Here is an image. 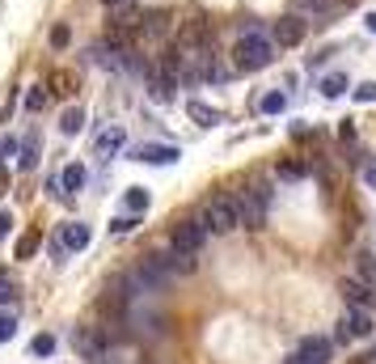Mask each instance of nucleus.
<instances>
[{"instance_id": "nucleus-5", "label": "nucleus", "mask_w": 376, "mask_h": 364, "mask_svg": "<svg viewBox=\"0 0 376 364\" xmlns=\"http://www.w3.org/2000/svg\"><path fill=\"white\" fill-rule=\"evenodd\" d=\"M152 263L161 267V276H165V280H170V276H190V271L199 267V263H195V254H186V250H174V246H170L165 254H152Z\"/></svg>"}, {"instance_id": "nucleus-34", "label": "nucleus", "mask_w": 376, "mask_h": 364, "mask_svg": "<svg viewBox=\"0 0 376 364\" xmlns=\"http://www.w3.org/2000/svg\"><path fill=\"white\" fill-rule=\"evenodd\" d=\"M363 22H368V30H372V34H376V13H368V17H363Z\"/></svg>"}, {"instance_id": "nucleus-6", "label": "nucleus", "mask_w": 376, "mask_h": 364, "mask_svg": "<svg viewBox=\"0 0 376 364\" xmlns=\"http://www.w3.org/2000/svg\"><path fill=\"white\" fill-rule=\"evenodd\" d=\"M372 335V314H368V309H347V314H343V326H338V339L343 343H351V339H368Z\"/></svg>"}, {"instance_id": "nucleus-7", "label": "nucleus", "mask_w": 376, "mask_h": 364, "mask_svg": "<svg viewBox=\"0 0 376 364\" xmlns=\"http://www.w3.org/2000/svg\"><path fill=\"white\" fill-rule=\"evenodd\" d=\"M288 364H330V339H321V335L304 339V343L292 351V360H288Z\"/></svg>"}, {"instance_id": "nucleus-30", "label": "nucleus", "mask_w": 376, "mask_h": 364, "mask_svg": "<svg viewBox=\"0 0 376 364\" xmlns=\"http://www.w3.org/2000/svg\"><path fill=\"white\" fill-rule=\"evenodd\" d=\"M334 0H304V9H313V13H321V9H330Z\"/></svg>"}, {"instance_id": "nucleus-14", "label": "nucleus", "mask_w": 376, "mask_h": 364, "mask_svg": "<svg viewBox=\"0 0 376 364\" xmlns=\"http://www.w3.org/2000/svg\"><path fill=\"white\" fill-rule=\"evenodd\" d=\"M186 115H190L199 127H216V123H220V111H211L207 102H186Z\"/></svg>"}, {"instance_id": "nucleus-19", "label": "nucleus", "mask_w": 376, "mask_h": 364, "mask_svg": "<svg viewBox=\"0 0 376 364\" xmlns=\"http://www.w3.org/2000/svg\"><path fill=\"white\" fill-rule=\"evenodd\" d=\"M38 166V136L30 132L26 144H22V157H17V170H34Z\"/></svg>"}, {"instance_id": "nucleus-20", "label": "nucleus", "mask_w": 376, "mask_h": 364, "mask_svg": "<svg viewBox=\"0 0 376 364\" xmlns=\"http://www.w3.org/2000/svg\"><path fill=\"white\" fill-rule=\"evenodd\" d=\"M38 246H42V233H22L17 237V258H34Z\"/></svg>"}, {"instance_id": "nucleus-35", "label": "nucleus", "mask_w": 376, "mask_h": 364, "mask_svg": "<svg viewBox=\"0 0 376 364\" xmlns=\"http://www.w3.org/2000/svg\"><path fill=\"white\" fill-rule=\"evenodd\" d=\"M363 267H368V271H372V276H376V263H363Z\"/></svg>"}, {"instance_id": "nucleus-18", "label": "nucleus", "mask_w": 376, "mask_h": 364, "mask_svg": "<svg viewBox=\"0 0 376 364\" xmlns=\"http://www.w3.org/2000/svg\"><path fill=\"white\" fill-rule=\"evenodd\" d=\"M81 127H85V111H81V106H68V111L60 115V132H64V136H76Z\"/></svg>"}, {"instance_id": "nucleus-10", "label": "nucleus", "mask_w": 376, "mask_h": 364, "mask_svg": "<svg viewBox=\"0 0 376 364\" xmlns=\"http://www.w3.org/2000/svg\"><path fill=\"white\" fill-rule=\"evenodd\" d=\"M343 296H347V305H355V309H372V305H376V288L363 284V280H343Z\"/></svg>"}, {"instance_id": "nucleus-21", "label": "nucleus", "mask_w": 376, "mask_h": 364, "mask_svg": "<svg viewBox=\"0 0 376 364\" xmlns=\"http://www.w3.org/2000/svg\"><path fill=\"white\" fill-rule=\"evenodd\" d=\"M127 207H131V212H144V207H148V191L144 187H131L127 191Z\"/></svg>"}, {"instance_id": "nucleus-4", "label": "nucleus", "mask_w": 376, "mask_h": 364, "mask_svg": "<svg viewBox=\"0 0 376 364\" xmlns=\"http://www.w3.org/2000/svg\"><path fill=\"white\" fill-rule=\"evenodd\" d=\"M203 242H207L203 221H178V225H174V233H170V246H174V250H186V254H199V250H203Z\"/></svg>"}, {"instance_id": "nucleus-1", "label": "nucleus", "mask_w": 376, "mask_h": 364, "mask_svg": "<svg viewBox=\"0 0 376 364\" xmlns=\"http://www.w3.org/2000/svg\"><path fill=\"white\" fill-rule=\"evenodd\" d=\"M233 56H237V68H241V72H258V68H266V64H271V56H275V42L250 30V34H241V42H237V51H233Z\"/></svg>"}, {"instance_id": "nucleus-17", "label": "nucleus", "mask_w": 376, "mask_h": 364, "mask_svg": "<svg viewBox=\"0 0 376 364\" xmlns=\"http://www.w3.org/2000/svg\"><path fill=\"white\" fill-rule=\"evenodd\" d=\"M347 89H351L347 72H330V77H321V93H326V97H343Z\"/></svg>"}, {"instance_id": "nucleus-9", "label": "nucleus", "mask_w": 376, "mask_h": 364, "mask_svg": "<svg viewBox=\"0 0 376 364\" xmlns=\"http://www.w3.org/2000/svg\"><path fill=\"white\" fill-rule=\"evenodd\" d=\"M72 347H76L85 360H93V356L106 351V335H101L97 326H76V331H72Z\"/></svg>"}, {"instance_id": "nucleus-26", "label": "nucleus", "mask_w": 376, "mask_h": 364, "mask_svg": "<svg viewBox=\"0 0 376 364\" xmlns=\"http://www.w3.org/2000/svg\"><path fill=\"white\" fill-rule=\"evenodd\" d=\"M351 93H355V102H376V81H363V85H355Z\"/></svg>"}, {"instance_id": "nucleus-25", "label": "nucleus", "mask_w": 376, "mask_h": 364, "mask_svg": "<svg viewBox=\"0 0 376 364\" xmlns=\"http://www.w3.org/2000/svg\"><path fill=\"white\" fill-rule=\"evenodd\" d=\"M72 42V30L68 26H56V30H51V47H56V51H64Z\"/></svg>"}, {"instance_id": "nucleus-27", "label": "nucleus", "mask_w": 376, "mask_h": 364, "mask_svg": "<svg viewBox=\"0 0 376 364\" xmlns=\"http://www.w3.org/2000/svg\"><path fill=\"white\" fill-rule=\"evenodd\" d=\"M13 296H17V292H13V280L0 271V301H13Z\"/></svg>"}, {"instance_id": "nucleus-28", "label": "nucleus", "mask_w": 376, "mask_h": 364, "mask_svg": "<svg viewBox=\"0 0 376 364\" xmlns=\"http://www.w3.org/2000/svg\"><path fill=\"white\" fill-rule=\"evenodd\" d=\"M0 152H5V161L17 157V140H13V136H9V140H0Z\"/></svg>"}, {"instance_id": "nucleus-31", "label": "nucleus", "mask_w": 376, "mask_h": 364, "mask_svg": "<svg viewBox=\"0 0 376 364\" xmlns=\"http://www.w3.org/2000/svg\"><path fill=\"white\" fill-rule=\"evenodd\" d=\"M279 174H284V178H300V174H304V170H300V166H296V161H288V166H284V170H279Z\"/></svg>"}, {"instance_id": "nucleus-2", "label": "nucleus", "mask_w": 376, "mask_h": 364, "mask_svg": "<svg viewBox=\"0 0 376 364\" xmlns=\"http://www.w3.org/2000/svg\"><path fill=\"white\" fill-rule=\"evenodd\" d=\"M266 207H271V187H266V182L250 187V191L237 199V225L262 229V225H266Z\"/></svg>"}, {"instance_id": "nucleus-22", "label": "nucleus", "mask_w": 376, "mask_h": 364, "mask_svg": "<svg viewBox=\"0 0 376 364\" xmlns=\"http://www.w3.org/2000/svg\"><path fill=\"white\" fill-rule=\"evenodd\" d=\"M42 106H47V89L38 85V89H30V93H26V111L34 115V111H42Z\"/></svg>"}, {"instance_id": "nucleus-16", "label": "nucleus", "mask_w": 376, "mask_h": 364, "mask_svg": "<svg viewBox=\"0 0 376 364\" xmlns=\"http://www.w3.org/2000/svg\"><path fill=\"white\" fill-rule=\"evenodd\" d=\"M258 111H262V115H284V111H288V93H279V89H271V93H262V102H258Z\"/></svg>"}, {"instance_id": "nucleus-36", "label": "nucleus", "mask_w": 376, "mask_h": 364, "mask_svg": "<svg viewBox=\"0 0 376 364\" xmlns=\"http://www.w3.org/2000/svg\"><path fill=\"white\" fill-rule=\"evenodd\" d=\"M372 360H376V356H363V360H359V364H372Z\"/></svg>"}, {"instance_id": "nucleus-29", "label": "nucleus", "mask_w": 376, "mask_h": 364, "mask_svg": "<svg viewBox=\"0 0 376 364\" xmlns=\"http://www.w3.org/2000/svg\"><path fill=\"white\" fill-rule=\"evenodd\" d=\"M131 225H136V221H131V216H119V221H111V233H127V229H131Z\"/></svg>"}, {"instance_id": "nucleus-15", "label": "nucleus", "mask_w": 376, "mask_h": 364, "mask_svg": "<svg viewBox=\"0 0 376 364\" xmlns=\"http://www.w3.org/2000/svg\"><path fill=\"white\" fill-rule=\"evenodd\" d=\"M123 144H127V132H123L119 123H115V127H106V132L97 136V152H119Z\"/></svg>"}, {"instance_id": "nucleus-33", "label": "nucleus", "mask_w": 376, "mask_h": 364, "mask_svg": "<svg viewBox=\"0 0 376 364\" xmlns=\"http://www.w3.org/2000/svg\"><path fill=\"white\" fill-rule=\"evenodd\" d=\"M363 182H368V187H376V166H368V170H363Z\"/></svg>"}, {"instance_id": "nucleus-32", "label": "nucleus", "mask_w": 376, "mask_h": 364, "mask_svg": "<svg viewBox=\"0 0 376 364\" xmlns=\"http://www.w3.org/2000/svg\"><path fill=\"white\" fill-rule=\"evenodd\" d=\"M9 229H13V216H9V212H0V237H5Z\"/></svg>"}, {"instance_id": "nucleus-13", "label": "nucleus", "mask_w": 376, "mask_h": 364, "mask_svg": "<svg viewBox=\"0 0 376 364\" xmlns=\"http://www.w3.org/2000/svg\"><path fill=\"white\" fill-rule=\"evenodd\" d=\"M60 242H64V250H85L89 246V225H64V233H60Z\"/></svg>"}, {"instance_id": "nucleus-3", "label": "nucleus", "mask_w": 376, "mask_h": 364, "mask_svg": "<svg viewBox=\"0 0 376 364\" xmlns=\"http://www.w3.org/2000/svg\"><path fill=\"white\" fill-rule=\"evenodd\" d=\"M199 221H203L207 233H233V229H237V203L224 199V195H216V199H207V207H203Z\"/></svg>"}, {"instance_id": "nucleus-24", "label": "nucleus", "mask_w": 376, "mask_h": 364, "mask_svg": "<svg viewBox=\"0 0 376 364\" xmlns=\"http://www.w3.org/2000/svg\"><path fill=\"white\" fill-rule=\"evenodd\" d=\"M17 335V318L13 314H0V343H9Z\"/></svg>"}, {"instance_id": "nucleus-12", "label": "nucleus", "mask_w": 376, "mask_h": 364, "mask_svg": "<svg viewBox=\"0 0 376 364\" xmlns=\"http://www.w3.org/2000/svg\"><path fill=\"white\" fill-rule=\"evenodd\" d=\"M85 178H89V174H85V166H76V161H72V166H64V174H60L56 182H60V191H64V199H68V195H76V191L85 187Z\"/></svg>"}, {"instance_id": "nucleus-23", "label": "nucleus", "mask_w": 376, "mask_h": 364, "mask_svg": "<svg viewBox=\"0 0 376 364\" xmlns=\"http://www.w3.org/2000/svg\"><path fill=\"white\" fill-rule=\"evenodd\" d=\"M30 351H34V356H51V351H56V335H38V339L30 343Z\"/></svg>"}, {"instance_id": "nucleus-37", "label": "nucleus", "mask_w": 376, "mask_h": 364, "mask_svg": "<svg viewBox=\"0 0 376 364\" xmlns=\"http://www.w3.org/2000/svg\"><path fill=\"white\" fill-rule=\"evenodd\" d=\"M106 5H119V0H106Z\"/></svg>"}, {"instance_id": "nucleus-8", "label": "nucleus", "mask_w": 376, "mask_h": 364, "mask_svg": "<svg viewBox=\"0 0 376 364\" xmlns=\"http://www.w3.org/2000/svg\"><path fill=\"white\" fill-rule=\"evenodd\" d=\"M131 157L144 161V166H174L182 157V148H174V144H140Z\"/></svg>"}, {"instance_id": "nucleus-11", "label": "nucleus", "mask_w": 376, "mask_h": 364, "mask_svg": "<svg viewBox=\"0 0 376 364\" xmlns=\"http://www.w3.org/2000/svg\"><path fill=\"white\" fill-rule=\"evenodd\" d=\"M304 22L300 17H284V22H275V42L279 47H296V42H304Z\"/></svg>"}]
</instances>
